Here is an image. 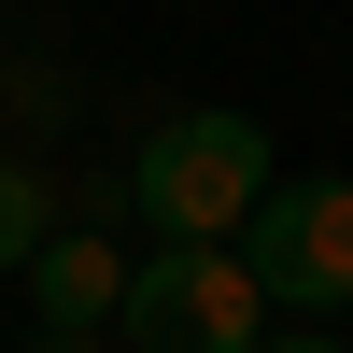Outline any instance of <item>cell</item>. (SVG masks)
Masks as SVG:
<instances>
[{
	"label": "cell",
	"instance_id": "cell-1",
	"mask_svg": "<svg viewBox=\"0 0 353 353\" xmlns=\"http://www.w3.org/2000/svg\"><path fill=\"white\" fill-rule=\"evenodd\" d=\"M269 184H283V170H269V128H254V113H226V99H198V113H156V128H141L113 212L156 226V241H241Z\"/></svg>",
	"mask_w": 353,
	"mask_h": 353
},
{
	"label": "cell",
	"instance_id": "cell-2",
	"mask_svg": "<svg viewBox=\"0 0 353 353\" xmlns=\"http://www.w3.org/2000/svg\"><path fill=\"white\" fill-rule=\"evenodd\" d=\"M113 339H128V353H254V339H269V297H254L241 241H156L128 269Z\"/></svg>",
	"mask_w": 353,
	"mask_h": 353
},
{
	"label": "cell",
	"instance_id": "cell-3",
	"mask_svg": "<svg viewBox=\"0 0 353 353\" xmlns=\"http://www.w3.org/2000/svg\"><path fill=\"white\" fill-rule=\"evenodd\" d=\"M241 269H254L269 311L339 325V297H353V184H339V170H325V184H269L254 226H241Z\"/></svg>",
	"mask_w": 353,
	"mask_h": 353
},
{
	"label": "cell",
	"instance_id": "cell-4",
	"mask_svg": "<svg viewBox=\"0 0 353 353\" xmlns=\"http://www.w3.org/2000/svg\"><path fill=\"white\" fill-rule=\"evenodd\" d=\"M14 283H28L43 325H113V311H128V254H113V226H57Z\"/></svg>",
	"mask_w": 353,
	"mask_h": 353
},
{
	"label": "cell",
	"instance_id": "cell-5",
	"mask_svg": "<svg viewBox=\"0 0 353 353\" xmlns=\"http://www.w3.org/2000/svg\"><path fill=\"white\" fill-rule=\"evenodd\" d=\"M43 241H57V170L43 156H0V283H14Z\"/></svg>",
	"mask_w": 353,
	"mask_h": 353
},
{
	"label": "cell",
	"instance_id": "cell-6",
	"mask_svg": "<svg viewBox=\"0 0 353 353\" xmlns=\"http://www.w3.org/2000/svg\"><path fill=\"white\" fill-rule=\"evenodd\" d=\"M254 353H353V339H339V325H269Z\"/></svg>",
	"mask_w": 353,
	"mask_h": 353
}]
</instances>
